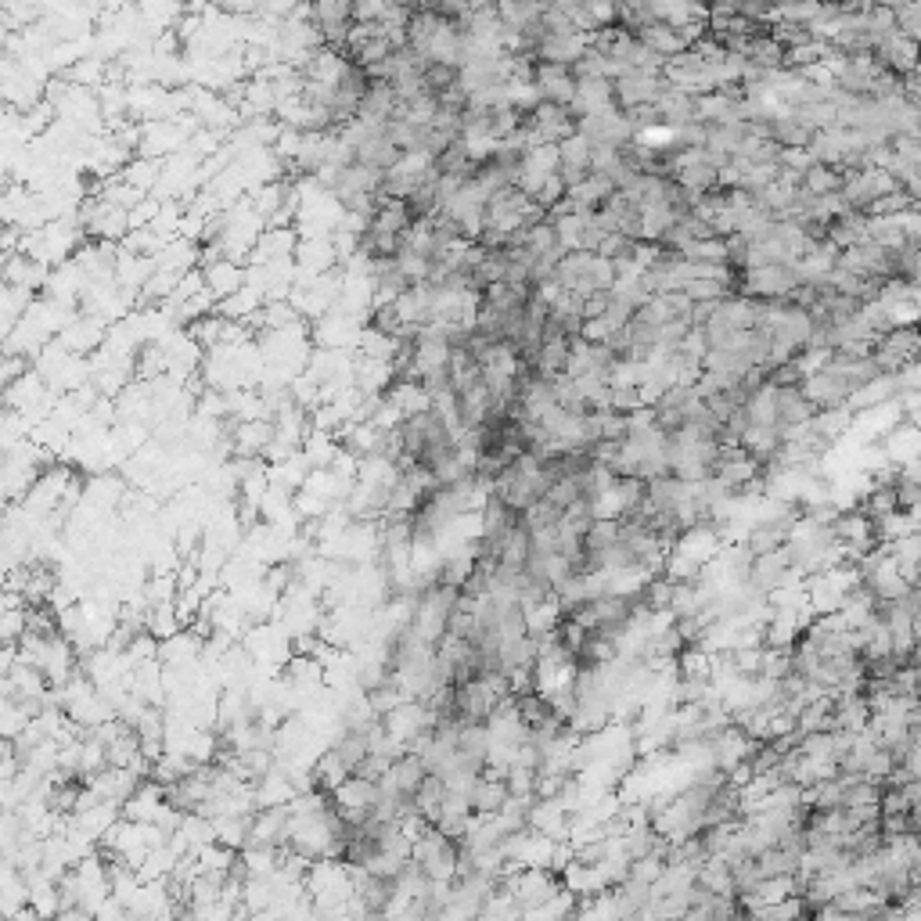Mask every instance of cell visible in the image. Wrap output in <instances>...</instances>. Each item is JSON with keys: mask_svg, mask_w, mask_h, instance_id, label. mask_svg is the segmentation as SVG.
<instances>
[{"mask_svg": "<svg viewBox=\"0 0 921 921\" xmlns=\"http://www.w3.org/2000/svg\"><path fill=\"white\" fill-rule=\"evenodd\" d=\"M806 281L803 267L788 260H774V263H760V267L742 270V281H738V296H752V299H788L799 285Z\"/></svg>", "mask_w": 921, "mask_h": 921, "instance_id": "cell-1", "label": "cell"}, {"mask_svg": "<svg viewBox=\"0 0 921 921\" xmlns=\"http://www.w3.org/2000/svg\"><path fill=\"white\" fill-rule=\"evenodd\" d=\"M878 367L882 371H907V367L921 364V324L918 321H896L893 328H886L871 346Z\"/></svg>", "mask_w": 921, "mask_h": 921, "instance_id": "cell-2", "label": "cell"}, {"mask_svg": "<svg viewBox=\"0 0 921 921\" xmlns=\"http://www.w3.org/2000/svg\"><path fill=\"white\" fill-rule=\"evenodd\" d=\"M529 144H562L580 134V116L573 105H558V101H537L526 116Z\"/></svg>", "mask_w": 921, "mask_h": 921, "instance_id": "cell-3", "label": "cell"}, {"mask_svg": "<svg viewBox=\"0 0 921 921\" xmlns=\"http://www.w3.org/2000/svg\"><path fill=\"white\" fill-rule=\"evenodd\" d=\"M896 188L893 173L886 166H864V170H846V180H842V206L846 209H860V213H871L878 198L889 195Z\"/></svg>", "mask_w": 921, "mask_h": 921, "instance_id": "cell-4", "label": "cell"}, {"mask_svg": "<svg viewBox=\"0 0 921 921\" xmlns=\"http://www.w3.org/2000/svg\"><path fill=\"white\" fill-rule=\"evenodd\" d=\"M670 87V80L662 76V69H626L623 76L612 80V90H616V105L623 112L641 105H655L662 90Z\"/></svg>", "mask_w": 921, "mask_h": 921, "instance_id": "cell-5", "label": "cell"}, {"mask_svg": "<svg viewBox=\"0 0 921 921\" xmlns=\"http://www.w3.org/2000/svg\"><path fill=\"white\" fill-rule=\"evenodd\" d=\"M871 54H875L878 62L886 65L893 76H900V80H907L911 72L921 69V44L918 40H911V36H904L900 29L889 36H882L875 47H871Z\"/></svg>", "mask_w": 921, "mask_h": 921, "instance_id": "cell-6", "label": "cell"}, {"mask_svg": "<svg viewBox=\"0 0 921 921\" xmlns=\"http://www.w3.org/2000/svg\"><path fill=\"white\" fill-rule=\"evenodd\" d=\"M655 112H659V123L680 130V126H691L702 119V94H691L684 87H666L655 101Z\"/></svg>", "mask_w": 921, "mask_h": 921, "instance_id": "cell-7", "label": "cell"}, {"mask_svg": "<svg viewBox=\"0 0 921 921\" xmlns=\"http://www.w3.org/2000/svg\"><path fill=\"white\" fill-rule=\"evenodd\" d=\"M774 403H778V425L785 432L817 418V407L810 403V396L803 393V385H778V389H774Z\"/></svg>", "mask_w": 921, "mask_h": 921, "instance_id": "cell-8", "label": "cell"}, {"mask_svg": "<svg viewBox=\"0 0 921 921\" xmlns=\"http://www.w3.org/2000/svg\"><path fill=\"white\" fill-rule=\"evenodd\" d=\"M871 234V213H860V209H846L828 220V242L839 245V249H853V245L868 242Z\"/></svg>", "mask_w": 921, "mask_h": 921, "instance_id": "cell-9", "label": "cell"}, {"mask_svg": "<svg viewBox=\"0 0 921 921\" xmlns=\"http://www.w3.org/2000/svg\"><path fill=\"white\" fill-rule=\"evenodd\" d=\"M871 709L868 695L864 691H853V695H839L835 698V716H832V731H846V734H860L871 727Z\"/></svg>", "mask_w": 921, "mask_h": 921, "instance_id": "cell-10", "label": "cell"}, {"mask_svg": "<svg viewBox=\"0 0 921 921\" xmlns=\"http://www.w3.org/2000/svg\"><path fill=\"white\" fill-rule=\"evenodd\" d=\"M616 184H612L605 173H587V177L580 180V184H573L569 188V202H573L576 209H601L605 202H609L612 195H616Z\"/></svg>", "mask_w": 921, "mask_h": 921, "instance_id": "cell-11", "label": "cell"}, {"mask_svg": "<svg viewBox=\"0 0 921 921\" xmlns=\"http://www.w3.org/2000/svg\"><path fill=\"white\" fill-rule=\"evenodd\" d=\"M842 180H846V170H842V166H832V162H810L799 188H803L806 195L828 198V195H839Z\"/></svg>", "mask_w": 921, "mask_h": 921, "instance_id": "cell-12", "label": "cell"}, {"mask_svg": "<svg viewBox=\"0 0 921 921\" xmlns=\"http://www.w3.org/2000/svg\"><path fill=\"white\" fill-rule=\"evenodd\" d=\"M508 799H511V792H508V781L504 778H486V774H479V781L472 785V810L475 814H497Z\"/></svg>", "mask_w": 921, "mask_h": 921, "instance_id": "cell-13", "label": "cell"}, {"mask_svg": "<svg viewBox=\"0 0 921 921\" xmlns=\"http://www.w3.org/2000/svg\"><path fill=\"white\" fill-rule=\"evenodd\" d=\"M238 281H242V274L231 267V263H213V267L206 270V285L213 288V296H227V292H238Z\"/></svg>", "mask_w": 921, "mask_h": 921, "instance_id": "cell-14", "label": "cell"}, {"mask_svg": "<svg viewBox=\"0 0 921 921\" xmlns=\"http://www.w3.org/2000/svg\"><path fill=\"white\" fill-rule=\"evenodd\" d=\"M565 195H569V184H565L562 173H555V177H547L544 184H540V188L533 191V202H537V206L544 209V213H551V209H555Z\"/></svg>", "mask_w": 921, "mask_h": 921, "instance_id": "cell-15", "label": "cell"}, {"mask_svg": "<svg viewBox=\"0 0 921 921\" xmlns=\"http://www.w3.org/2000/svg\"><path fill=\"white\" fill-rule=\"evenodd\" d=\"M896 501H900V508L911 511L921 504V483L918 479H911V475L900 468V479H896Z\"/></svg>", "mask_w": 921, "mask_h": 921, "instance_id": "cell-16", "label": "cell"}, {"mask_svg": "<svg viewBox=\"0 0 921 921\" xmlns=\"http://www.w3.org/2000/svg\"><path fill=\"white\" fill-rule=\"evenodd\" d=\"M914 886H921V853H918V860H914Z\"/></svg>", "mask_w": 921, "mask_h": 921, "instance_id": "cell-17", "label": "cell"}]
</instances>
